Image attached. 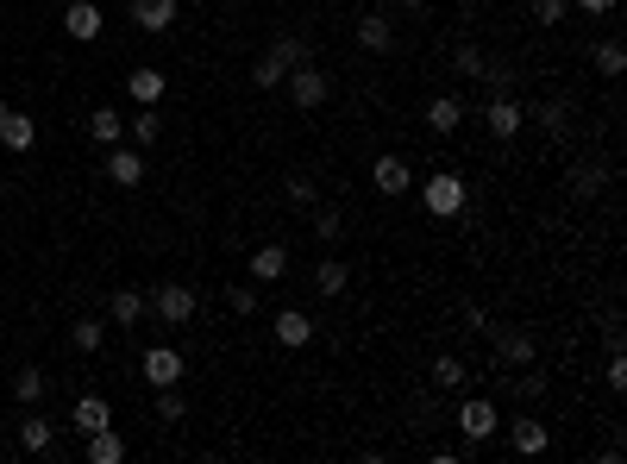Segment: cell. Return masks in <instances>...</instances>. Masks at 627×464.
I'll return each mask as SVG.
<instances>
[{
  "label": "cell",
  "mask_w": 627,
  "mask_h": 464,
  "mask_svg": "<svg viewBox=\"0 0 627 464\" xmlns=\"http://www.w3.org/2000/svg\"><path fill=\"white\" fill-rule=\"evenodd\" d=\"M283 82H289V101H295L301 113L327 107V95H333V76H327V69H314V63H295Z\"/></svg>",
  "instance_id": "cell-1"
},
{
  "label": "cell",
  "mask_w": 627,
  "mask_h": 464,
  "mask_svg": "<svg viewBox=\"0 0 627 464\" xmlns=\"http://www.w3.org/2000/svg\"><path fill=\"white\" fill-rule=\"evenodd\" d=\"M421 201H427L433 220H458V214H464V182H458L452 170H439V176L421 182Z\"/></svg>",
  "instance_id": "cell-2"
},
{
  "label": "cell",
  "mask_w": 627,
  "mask_h": 464,
  "mask_svg": "<svg viewBox=\"0 0 627 464\" xmlns=\"http://www.w3.org/2000/svg\"><path fill=\"white\" fill-rule=\"evenodd\" d=\"M496 427H502V414H496L490 396H464V402H458V433H464V446H483Z\"/></svg>",
  "instance_id": "cell-3"
},
{
  "label": "cell",
  "mask_w": 627,
  "mask_h": 464,
  "mask_svg": "<svg viewBox=\"0 0 627 464\" xmlns=\"http://www.w3.org/2000/svg\"><path fill=\"white\" fill-rule=\"evenodd\" d=\"M138 370H145V383H151V389H170V383L189 377V364H182L176 345H151V352L138 358Z\"/></svg>",
  "instance_id": "cell-4"
},
{
  "label": "cell",
  "mask_w": 627,
  "mask_h": 464,
  "mask_svg": "<svg viewBox=\"0 0 627 464\" xmlns=\"http://www.w3.org/2000/svg\"><path fill=\"white\" fill-rule=\"evenodd\" d=\"M565 189H571V201H596L602 189H609V164H602V157H577V164L565 170Z\"/></svg>",
  "instance_id": "cell-5"
},
{
  "label": "cell",
  "mask_w": 627,
  "mask_h": 464,
  "mask_svg": "<svg viewBox=\"0 0 627 464\" xmlns=\"http://www.w3.org/2000/svg\"><path fill=\"white\" fill-rule=\"evenodd\" d=\"M151 314H157V320H170V327H189V320H195V289L164 283V289L151 295Z\"/></svg>",
  "instance_id": "cell-6"
},
{
  "label": "cell",
  "mask_w": 627,
  "mask_h": 464,
  "mask_svg": "<svg viewBox=\"0 0 627 464\" xmlns=\"http://www.w3.org/2000/svg\"><path fill=\"white\" fill-rule=\"evenodd\" d=\"M496 358L508 364V370H521V364H533V358H540V345H533V333H521V327H502V320H496Z\"/></svg>",
  "instance_id": "cell-7"
},
{
  "label": "cell",
  "mask_w": 627,
  "mask_h": 464,
  "mask_svg": "<svg viewBox=\"0 0 627 464\" xmlns=\"http://www.w3.org/2000/svg\"><path fill=\"white\" fill-rule=\"evenodd\" d=\"M483 120H490V138H521L527 113H521V101H515V95H490V107H483Z\"/></svg>",
  "instance_id": "cell-8"
},
{
  "label": "cell",
  "mask_w": 627,
  "mask_h": 464,
  "mask_svg": "<svg viewBox=\"0 0 627 464\" xmlns=\"http://www.w3.org/2000/svg\"><path fill=\"white\" fill-rule=\"evenodd\" d=\"M107 182H113V189H138V182H145V157L126 151V145H113L107 151Z\"/></svg>",
  "instance_id": "cell-9"
},
{
  "label": "cell",
  "mask_w": 627,
  "mask_h": 464,
  "mask_svg": "<svg viewBox=\"0 0 627 464\" xmlns=\"http://www.w3.org/2000/svg\"><path fill=\"white\" fill-rule=\"evenodd\" d=\"M370 182H377V195H408L414 170L402 164V157H377V164H370Z\"/></svg>",
  "instance_id": "cell-10"
},
{
  "label": "cell",
  "mask_w": 627,
  "mask_h": 464,
  "mask_svg": "<svg viewBox=\"0 0 627 464\" xmlns=\"http://www.w3.org/2000/svg\"><path fill=\"white\" fill-rule=\"evenodd\" d=\"M63 32L69 38H101V7H95V0H69V7H63Z\"/></svg>",
  "instance_id": "cell-11"
},
{
  "label": "cell",
  "mask_w": 627,
  "mask_h": 464,
  "mask_svg": "<svg viewBox=\"0 0 627 464\" xmlns=\"http://www.w3.org/2000/svg\"><path fill=\"white\" fill-rule=\"evenodd\" d=\"M132 26L138 32H170L176 26V0H132Z\"/></svg>",
  "instance_id": "cell-12"
},
{
  "label": "cell",
  "mask_w": 627,
  "mask_h": 464,
  "mask_svg": "<svg viewBox=\"0 0 627 464\" xmlns=\"http://www.w3.org/2000/svg\"><path fill=\"white\" fill-rule=\"evenodd\" d=\"M270 333H276V345H289V352H295V345H308V339H314V320L301 314V308H283V314L270 320Z\"/></svg>",
  "instance_id": "cell-13"
},
{
  "label": "cell",
  "mask_w": 627,
  "mask_h": 464,
  "mask_svg": "<svg viewBox=\"0 0 627 464\" xmlns=\"http://www.w3.org/2000/svg\"><path fill=\"white\" fill-rule=\"evenodd\" d=\"M508 446H515L521 458H533V452H546V446H552V433H546V421H533V414H521V421L508 427Z\"/></svg>",
  "instance_id": "cell-14"
},
{
  "label": "cell",
  "mask_w": 627,
  "mask_h": 464,
  "mask_svg": "<svg viewBox=\"0 0 627 464\" xmlns=\"http://www.w3.org/2000/svg\"><path fill=\"white\" fill-rule=\"evenodd\" d=\"M289 276V251L283 245H258L251 251V283H283Z\"/></svg>",
  "instance_id": "cell-15"
},
{
  "label": "cell",
  "mask_w": 627,
  "mask_h": 464,
  "mask_svg": "<svg viewBox=\"0 0 627 464\" xmlns=\"http://www.w3.org/2000/svg\"><path fill=\"white\" fill-rule=\"evenodd\" d=\"M69 427H76V433L88 439V433H101V427H113V408H107L101 396H82L76 408H69Z\"/></svg>",
  "instance_id": "cell-16"
},
{
  "label": "cell",
  "mask_w": 627,
  "mask_h": 464,
  "mask_svg": "<svg viewBox=\"0 0 627 464\" xmlns=\"http://www.w3.org/2000/svg\"><path fill=\"white\" fill-rule=\"evenodd\" d=\"M164 69H132V76H126V95L138 101V107H157V101H164Z\"/></svg>",
  "instance_id": "cell-17"
},
{
  "label": "cell",
  "mask_w": 627,
  "mask_h": 464,
  "mask_svg": "<svg viewBox=\"0 0 627 464\" xmlns=\"http://www.w3.org/2000/svg\"><path fill=\"white\" fill-rule=\"evenodd\" d=\"M107 314H113V327H138V320L151 314V301L138 295V289H113V301H107Z\"/></svg>",
  "instance_id": "cell-18"
},
{
  "label": "cell",
  "mask_w": 627,
  "mask_h": 464,
  "mask_svg": "<svg viewBox=\"0 0 627 464\" xmlns=\"http://www.w3.org/2000/svg\"><path fill=\"white\" fill-rule=\"evenodd\" d=\"M0 145H7V151H32V145H38L32 113H13V107H7V120H0Z\"/></svg>",
  "instance_id": "cell-19"
},
{
  "label": "cell",
  "mask_w": 627,
  "mask_h": 464,
  "mask_svg": "<svg viewBox=\"0 0 627 464\" xmlns=\"http://www.w3.org/2000/svg\"><path fill=\"white\" fill-rule=\"evenodd\" d=\"M358 44L383 57L389 44H396V26H389V13H364V19H358Z\"/></svg>",
  "instance_id": "cell-20"
},
{
  "label": "cell",
  "mask_w": 627,
  "mask_h": 464,
  "mask_svg": "<svg viewBox=\"0 0 627 464\" xmlns=\"http://www.w3.org/2000/svg\"><path fill=\"white\" fill-rule=\"evenodd\" d=\"M464 383H471V364H464V358H433V389H439V396H452V389H464Z\"/></svg>",
  "instance_id": "cell-21"
},
{
  "label": "cell",
  "mask_w": 627,
  "mask_h": 464,
  "mask_svg": "<svg viewBox=\"0 0 627 464\" xmlns=\"http://www.w3.org/2000/svg\"><path fill=\"white\" fill-rule=\"evenodd\" d=\"M82 446H88V464H120V458H126V439H120V433H113V427H101V433H88V439H82Z\"/></svg>",
  "instance_id": "cell-22"
},
{
  "label": "cell",
  "mask_w": 627,
  "mask_h": 464,
  "mask_svg": "<svg viewBox=\"0 0 627 464\" xmlns=\"http://www.w3.org/2000/svg\"><path fill=\"white\" fill-rule=\"evenodd\" d=\"M427 126H433L439 138H446V132H458V126H464V101H458V95H439V101L427 107Z\"/></svg>",
  "instance_id": "cell-23"
},
{
  "label": "cell",
  "mask_w": 627,
  "mask_h": 464,
  "mask_svg": "<svg viewBox=\"0 0 627 464\" xmlns=\"http://www.w3.org/2000/svg\"><path fill=\"white\" fill-rule=\"evenodd\" d=\"M120 132H126V120L113 107H95L88 113V138H95V145H120Z\"/></svg>",
  "instance_id": "cell-24"
},
{
  "label": "cell",
  "mask_w": 627,
  "mask_h": 464,
  "mask_svg": "<svg viewBox=\"0 0 627 464\" xmlns=\"http://www.w3.org/2000/svg\"><path fill=\"white\" fill-rule=\"evenodd\" d=\"M345 283H352V270H345L339 258H320V264H314V289H320V295H345Z\"/></svg>",
  "instance_id": "cell-25"
},
{
  "label": "cell",
  "mask_w": 627,
  "mask_h": 464,
  "mask_svg": "<svg viewBox=\"0 0 627 464\" xmlns=\"http://www.w3.org/2000/svg\"><path fill=\"white\" fill-rule=\"evenodd\" d=\"M51 421H44V414H32V421H19V446H26V452H51Z\"/></svg>",
  "instance_id": "cell-26"
},
{
  "label": "cell",
  "mask_w": 627,
  "mask_h": 464,
  "mask_svg": "<svg viewBox=\"0 0 627 464\" xmlns=\"http://www.w3.org/2000/svg\"><path fill=\"white\" fill-rule=\"evenodd\" d=\"M270 57L283 63V69H295V63H308V38H295V32H283V38H270Z\"/></svg>",
  "instance_id": "cell-27"
},
{
  "label": "cell",
  "mask_w": 627,
  "mask_h": 464,
  "mask_svg": "<svg viewBox=\"0 0 627 464\" xmlns=\"http://www.w3.org/2000/svg\"><path fill=\"white\" fill-rule=\"evenodd\" d=\"M126 132H132V145L145 151V145H157V132H164V120H157L151 107H138V120H126Z\"/></svg>",
  "instance_id": "cell-28"
},
{
  "label": "cell",
  "mask_w": 627,
  "mask_h": 464,
  "mask_svg": "<svg viewBox=\"0 0 627 464\" xmlns=\"http://www.w3.org/2000/svg\"><path fill=\"white\" fill-rule=\"evenodd\" d=\"M44 389H51V377H44V370H19V377H13V396L26 402V408L44 402Z\"/></svg>",
  "instance_id": "cell-29"
},
{
  "label": "cell",
  "mask_w": 627,
  "mask_h": 464,
  "mask_svg": "<svg viewBox=\"0 0 627 464\" xmlns=\"http://www.w3.org/2000/svg\"><path fill=\"white\" fill-rule=\"evenodd\" d=\"M314 239L320 245H339L345 239V214H339V207H320V214H314Z\"/></svg>",
  "instance_id": "cell-30"
},
{
  "label": "cell",
  "mask_w": 627,
  "mask_h": 464,
  "mask_svg": "<svg viewBox=\"0 0 627 464\" xmlns=\"http://www.w3.org/2000/svg\"><path fill=\"white\" fill-rule=\"evenodd\" d=\"M621 69H627V51H621V38H609V44H596V76H621Z\"/></svg>",
  "instance_id": "cell-31"
},
{
  "label": "cell",
  "mask_w": 627,
  "mask_h": 464,
  "mask_svg": "<svg viewBox=\"0 0 627 464\" xmlns=\"http://www.w3.org/2000/svg\"><path fill=\"white\" fill-rule=\"evenodd\" d=\"M101 339H107L101 320H76V327H69V345H76V352H101Z\"/></svg>",
  "instance_id": "cell-32"
},
{
  "label": "cell",
  "mask_w": 627,
  "mask_h": 464,
  "mask_svg": "<svg viewBox=\"0 0 627 464\" xmlns=\"http://www.w3.org/2000/svg\"><path fill=\"white\" fill-rule=\"evenodd\" d=\"M283 76H289V69H283V63H276L270 51H264L258 63H251V82H258V88H283Z\"/></svg>",
  "instance_id": "cell-33"
},
{
  "label": "cell",
  "mask_w": 627,
  "mask_h": 464,
  "mask_svg": "<svg viewBox=\"0 0 627 464\" xmlns=\"http://www.w3.org/2000/svg\"><path fill=\"white\" fill-rule=\"evenodd\" d=\"M189 414V402H182V389L170 383V389H157V421H182Z\"/></svg>",
  "instance_id": "cell-34"
},
{
  "label": "cell",
  "mask_w": 627,
  "mask_h": 464,
  "mask_svg": "<svg viewBox=\"0 0 627 464\" xmlns=\"http://www.w3.org/2000/svg\"><path fill=\"white\" fill-rule=\"evenodd\" d=\"M515 396H521V402H540V396H546V370H527V364H521V377H515Z\"/></svg>",
  "instance_id": "cell-35"
},
{
  "label": "cell",
  "mask_w": 627,
  "mask_h": 464,
  "mask_svg": "<svg viewBox=\"0 0 627 464\" xmlns=\"http://www.w3.org/2000/svg\"><path fill=\"white\" fill-rule=\"evenodd\" d=\"M533 120H540L546 132H565V126H571V101H546L540 113H533Z\"/></svg>",
  "instance_id": "cell-36"
},
{
  "label": "cell",
  "mask_w": 627,
  "mask_h": 464,
  "mask_svg": "<svg viewBox=\"0 0 627 464\" xmlns=\"http://www.w3.org/2000/svg\"><path fill=\"white\" fill-rule=\"evenodd\" d=\"M483 88H490V95H508V88H515V69H502V63H483V76H477Z\"/></svg>",
  "instance_id": "cell-37"
},
{
  "label": "cell",
  "mask_w": 627,
  "mask_h": 464,
  "mask_svg": "<svg viewBox=\"0 0 627 464\" xmlns=\"http://www.w3.org/2000/svg\"><path fill=\"white\" fill-rule=\"evenodd\" d=\"M226 301H232V314H258V283H232Z\"/></svg>",
  "instance_id": "cell-38"
},
{
  "label": "cell",
  "mask_w": 627,
  "mask_h": 464,
  "mask_svg": "<svg viewBox=\"0 0 627 464\" xmlns=\"http://www.w3.org/2000/svg\"><path fill=\"white\" fill-rule=\"evenodd\" d=\"M452 63H458V76H483V63H490V57H483L477 44H458V51H452Z\"/></svg>",
  "instance_id": "cell-39"
},
{
  "label": "cell",
  "mask_w": 627,
  "mask_h": 464,
  "mask_svg": "<svg viewBox=\"0 0 627 464\" xmlns=\"http://www.w3.org/2000/svg\"><path fill=\"white\" fill-rule=\"evenodd\" d=\"M289 207H314V176H289Z\"/></svg>",
  "instance_id": "cell-40"
},
{
  "label": "cell",
  "mask_w": 627,
  "mask_h": 464,
  "mask_svg": "<svg viewBox=\"0 0 627 464\" xmlns=\"http://www.w3.org/2000/svg\"><path fill=\"white\" fill-rule=\"evenodd\" d=\"M533 19H540V26H559V19H565V0H533Z\"/></svg>",
  "instance_id": "cell-41"
},
{
  "label": "cell",
  "mask_w": 627,
  "mask_h": 464,
  "mask_svg": "<svg viewBox=\"0 0 627 464\" xmlns=\"http://www.w3.org/2000/svg\"><path fill=\"white\" fill-rule=\"evenodd\" d=\"M602 377H609V389H627V352H609V370H602Z\"/></svg>",
  "instance_id": "cell-42"
},
{
  "label": "cell",
  "mask_w": 627,
  "mask_h": 464,
  "mask_svg": "<svg viewBox=\"0 0 627 464\" xmlns=\"http://www.w3.org/2000/svg\"><path fill=\"white\" fill-rule=\"evenodd\" d=\"M464 320H471V333H483V339H490V333H496V320H490V314H483V308H464Z\"/></svg>",
  "instance_id": "cell-43"
},
{
  "label": "cell",
  "mask_w": 627,
  "mask_h": 464,
  "mask_svg": "<svg viewBox=\"0 0 627 464\" xmlns=\"http://www.w3.org/2000/svg\"><path fill=\"white\" fill-rule=\"evenodd\" d=\"M577 7H584V13L596 19V13H615V0H577Z\"/></svg>",
  "instance_id": "cell-44"
},
{
  "label": "cell",
  "mask_w": 627,
  "mask_h": 464,
  "mask_svg": "<svg viewBox=\"0 0 627 464\" xmlns=\"http://www.w3.org/2000/svg\"><path fill=\"white\" fill-rule=\"evenodd\" d=\"M396 7H427V0H396Z\"/></svg>",
  "instance_id": "cell-45"
},
{
  "label": "cell",
  "mask_w": 627,
  "mask_h": 464,
  "mask_svg": "<svg viewBox=\"0 0 627 464\" xmlns=\"http://www.w3.org/2000/svg\"><path fill=\"white\" fill-rule=\"evenodd\" d=\"M0 120H7V95H0Z\"/></svg>",
  "instance_id": "cell-46"
}]
</instances>
